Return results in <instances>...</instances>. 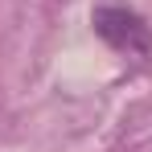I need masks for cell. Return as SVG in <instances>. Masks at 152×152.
<instances>
[{
  "label": "cell",
  "instance_id": "1",
  "mask_svg": "<svg viewBox=\"0 0 152 152\" xmlns=\"http://www.w3.org/2000/svg\"><path fill=\"white\" fill-rule=\"evenodd\" d=\"M91 21H95V33L111 50H119V53H152V29H148V21L140 12H132L124 4H103V8H95Z\"/></svg>",
  "mask_w": 152,
  "mask_h": 152
}]
</instances>
